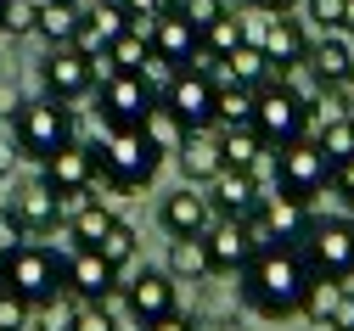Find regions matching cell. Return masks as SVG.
I'll use <instances>...</instances> for the list:
<instances>
[{"label": "cell", "instance_id": "obj_25", "mask_svg": "<svg viewBox=\"0 0 354 331\" xmlns=\"http://www.w3.org/2000/svg\"><path fill=\"white\" fill-rule=\"evenodd\" d=\"M102 57L113 62V73H147L152 68V23H129Z\"/></svg>", "mask_w": 354, "mask_h": 331}, {"label": "cell", "instance_id": "obj_39", "mask_svg": "<svg viewBox=\"0 0 354 331\" xmlns=\"http://www.w3.org/2000/svg\"><path fill=\"white\" fill-rule=\"evenodd\" d=\"M34 325V303L17 298L12 287H0V331H28Z\"/></svg>", "mask_w": 354, "mask_h": 331}, {"label": "cell", "instance_id": "obj_1", "mask_svg": "<svg viewBox=\"0 0 354 331\" xmlns=\"http://www.w3.org/2000/svg\"><path fill=\"white\" fill-rule=\"evenodd\" d=\"M309 281L315 275H309V264H304V247L270 242V247H253V258L236 269V292H242V303L259 320H292L304 309Z\"/></svg>", "mask_w": 354, "mask_h": 331}, {"label": "cell", "instance_id": "obj_35", "mask_svg": "<svg viewBox=\"0 0 354 331\" xmlns=\"http://www.w3.org/2000/svg\"><path fill=\"white\" fill-rule=\"evenodd\" d=\"M304 102H309V124L348 118V84H315V90H304Z\"/></svg>", "mask_w": 354, "mask_h": 331}, {"label": "cell", "instance_id": "obj_15", "mask_svg": "<svg viewBox=\"0 0 354 331\" xmlns=\"http://www.w3.org/2000/svg\"><path fill=\"white\" fill-rule=\"evenodd\" d=\"M39 84H46V96L57 102H84L96 96V68L84 51H73V45H51L46 62H39Z\"/></svg>", "mask_w": 354, "mask_h": 331}, {"label": "cell", "instance_id": "obj_43", "mask_svg": "<svg viewBox=\"0 0 354 331\" xmlns=\"http://www.w3.org/2000/svg\"><path fill=\"white\" fill-rule=\"evenodd\" d=\"M141 331H203V325H197V320H192L186 309H169V314H158V320H147Z\"/></svg>", "mask_w": 354, "mask_h": 331}, {"label": "cell", "instance_id": "obj_31", "mask_svg": "<svg viewBox=\"0 0 354 331\" xmlns=\"http://www.w3.org/2000/svg\"><path fill=\"white\" fill-rule=\"evenodd\" d=\"M79 12H84V6H62V0H46V6H39V23H34V34L46 39V45H73Z\"/></svg>", "mask_w": 354, "mask_h": 331}, {"label": "cell", "instance_id": "obj_22", "mask_svg": "<svg viewBox=\"0 0 354 331\" xmlns=\"http://www.w3.org/2000/svg\"><path fill=\"white\" fill-rule=\"evenodd\" d=\"M158 219H163L169 236H203V230L214 225V208H208V197L197 191V185H180V191H169V197H163Z\"/></svg>", "mask_w": 354, "mask_h": 331}, {"label": "cell", "instance_id": "obj_13", "mask_svg": "<svg viewBox=\"0 0 354 331\" xmlns=\"http://www.w3.org/2000/svg\"><path fill=\"white\" fill-rule=\"evenodd\" d=\"M242 225H248V236H253L259 247H270V242L298 247L304 236H309V202H298V197H287V191H270V197H259V208H253Z\"/></svg>", "mask_w": 354, "mask_h": 331}, {"label": "cell", "instance_id": "obj_32", "mask_svg": "<svg viewBox=\"0 0 354 331\" xmlns=\"http://www.w3.org/2000/svg\"><path fill=\"white\" fill-rule=\"evenodd\" d=\"M219 68H225V79H236V84H253V90H259L264 79H270V57H264L253 39H242V45H236V51H231L225 62H219Z\"/></svg>", "mask_w": 354, "mask_h": 331}, {"label": "cell", "instance_id": "obj_28", "mask_svg": "<svg viewBox=\"0 0 354 331\" xmlns=\"http://www.w3.org/2000/svg\"><path fill=\"white\" fill-rule=\"evenodd\" d=\"M169 275L174 281H208L214 275V258H208L203 236H174L169 242Z\"/></svg>", "mask_w": 354, "mask_h": 331}, {"label": "cell", "instance_id": "obj_21", "mask_svg": "<svg viewBox=\"0 0 354 331\" xmlns=\"http://www.w3.org/2000/svg\"><path fill=\"white\" fill-rule=\"evenodd\" d=\"M174 163H180L186 185H208L219 169H225V152H219V129H186L180 152H174Z\"/></svg>", "mask_w": 354, "mask_h": 331}, {"label": "cell", "instance_id": "obj_27", "mask_svg": "<svg viewBox=\"0 0 354 331\" xmlns=\"http://www.w3.org/2000/svg\"><path fill=\"white\" fill-rule=\"evenodd\" d=\"M236 124H253V84L219 79L214 84V129H236Z\"/></svg>", "mask_w": 354, "mask_h": 331}, {"label": "cell", "instance_id": "obj_50", "mask_svg": "<svg viewBox=\"0 0 354 331\" xmlns=\"http://www.w3.org/2000/svg\"><path fill=\"white\" fill-rule=\"evenodd\" d=\"M0 34H6V0H0Z\"/></svg>", "mask_w": 354, "mask_h": 331}, {"label": "cell", "instance_id": "obj_4", "mask_svg": "<svg viewBox=\"0 0 354 331\" xmlns=\"http://www.w3.org/2000/svg\"><path fill=\"white\" fill-rule=\"evenodd\" d=\"M253 129L270 140V146H287V140L309 135V102L304 90H292L281 73H270L253 90Z\"/></svg>", "mask_w": 354, "mask_h": 331}, {"label": "cell", "instance_id": "obj_17", "mask_svg": "<svg viewBox=\"0 0 354 331\" xmlns=\"http://www.w3.org/2000/svg\"><path fill=\"white\" fill-rule=\"evenodd\" d=\"M197 51H203V34L180 17V12H163V17H152V68H192L197 62Z\"/></svg>", "mask_w": 354, "mask_h": 331}, {"label": "cell", "instance_id": "obj_19", "mask_svg": "<svg viewBox=\"0 0 354 331\" xmlns=\"http://www.w3.org/2000/svg\"><path fill=\"white\" fill-rule=\"evenodd\" d=\"M203 242H208V258H214V275H236L248 258H253V236L242 219H225V214H214V225L203 230Z\"/></svg>", "mask_w": 354, "mask_h": 331}, {"label": "cell", "instance_id": "obj_48", "mask_svg": "<svg viewBox=\"0 0 354 331\" xmlns=\"http://www.w3.org/2000/svg\"><path fill=\"white\" fill-rule=\"evenodd\" d=\"M343 34H354V0H343Z\"/></svg>", "mask_w": 354, "mask_h": 331}, {"label": "cell", "instance_id": "obj_51", "mask_svg": "<svg viewBox=\"0 0 354 331\" xmlns=\"http://www.w3.org/2000/svg\"><path fill=\"white\" fill-rule=\"evenodd\" d=\"M326 331H354V325H326Z\"/></svg>", "mask_w": 354, "mask_h": 331}, {"label": "cell", "instance_id": "obj_29", "mask_svg": "<svg viewBox=\"0 0 354 331\" xmlns=\"http://www.w3.org/2000/svg\"><path fill=\"white\" fill-rule=\"evenodd\" d=\"M107 225H113V208L91 197L84 208H73V214H68V225H62V230L73 236V247H96L102 236H107Z\"/></svg>", "mask_w": 354, "mask_h": 331}, {"label": "cell", "instance_id": "obj_2", "mask_svg": "<svg viewBox=\"0 0 354 331\" xmlns=\"http://www.w3.org/2000/svg\"><path fill=\"white\" fill-rule=\"evenodd\" d=\"M158 163H163V152L147 140V129H107L96 140V185H107L118 197L147 191Z\"/></svg>", "mask_w": 354, "mask_h": 331}, {"label": "cell", "instance_id": "obj_14", "mask_svg": "<svg viewBox=\"0 0 354 331\" xmlns=\"http://www.w3.org/2000/svg\"><path fill=\"white\" fill-rule=\"evenodd\" d=\"M118 287H124V269H113L96 247L62 253V292H73L79 303H107Z\"/></svg>", "mask_w": 354, "mask_h": 331}, {"label": "cell", "instance_id": "obj_52", "mask_svg": "<svg viewBox=\"0 0 354 331\" xmlns=\"http://www.w3.org/2000/svg\"><path fill=\"white\" fill-rule=\"evenodd\" d=\"M62 6H84V0H62Z\"/></svg>", "mask_w": 354, "mask_h": 331}, {"label": "cell", "instance_id": "obj_49", "mask_svg": "<svg viewBox=\"0 0 354 331\" xmlns=\"http://www.w3.org/2000/svg\"><path fill=\"white\" fill-rule=\"evenodd\" d=\"M6 253H12V242H0V269H6Z\"/></svg>", "mask_w": 354, "mask_h": 331}, {"label": "cell", "instance_id": "obj_11", "mask_svg": "<svg viewBox=\"0 0 354 331\" xmlns=\"http://www.w3.org/2000/svg\"><path fill=\"white\" fill-rule=\"evenodd\" d=\"M242 28H248V39L259 45L264 57H270V73H292V68H304V57H309V34H304V23L292 17V12H264V17H242Z\"/></svg>", "mask_w": 354, "mask_h": 331}, {"label": "cell", "instance_id": "obj_53", "mask_svg": "<svg viewBox=\"0 0 354 331\" xmlns=\"http://www.w3.org/2000/svg\"><path fill=\"white\" fill-rule=\"evenodd\" d=\"M348 292H354V287H348Z\"/></svg>", "mask_w": 354, "mask_h": 331}, {"label": "cell", "instance_id": "obj_44", "mask_svg": "<svg viewBox=\"0 0 354 331\" xmlns=\"http://www.w3.org/2000/svg\"><path fill=\"white\" fill-rule=\"evenodd\" d=\"M118 6L129 12V23H152V17L169 12V0H118Z\"/></svg>", "mask_w": 354, "mask_h": 331}, {"label": "cell", "instance_id": "obj_23", "mask_svg": "<svg viewBox=\"0 0 354 331\" xmlns=\"http://www.w3.org/2000/svg\"><path fill=\"white\" fill-rule=\"evenodd\" d=\"M304 68L315 73V84H354V45L343 34H321V39H309Z\"/></svg>", "mask_w": 354, "mask_h": 331}, {"label": "cell", "instance_id": "obj_6", "mask_svg": "<svg viewBox=\"0 0 354 331\" xmlns=\"http://www.w3.org/2000/svg\"><path fill=\"white\" fill-rule=\"evenodd\" d=\"M39 169H46L39 180L57 191L62 219H68L73 208H84V202H91V191H96V140H68V146H57Z\"/></svg>", "mask_w": 354, "mask_h": 331}, {"label": "cell", "instance_id": "obj_16", "mask_svg": "<svg viewBox=\"0 0 354 331\" xmlns=\"http://www.w3.org/2000/svg\"><path fill=\"white\" fill-rule=\"evenodd\" d=\"M118 292H124V309L136 314V325H147V320H158L169 309H180V287H174L169 269H136Z\"/></svg>", "mask_w": 354, "mask_h": 331}, {"label": "cell", "instance_id": "obj_47", "mask_svg": "<svg viewBox=\"0 0 354 331\" xmlns=\"http://www.w3.org/2000/svg\"><path fill=\"white\" fill-rule=\"evenodd\" d=\"M259 12H292V6H304V0H253Z\"/></svg>", "mask_w": 354, "mask_h": 331}, {"label": "cell", "instance_id": "obj_3", "mask_svg": "<svg viewBox=\"0 0 354 331\" xmlns=\"http://www.w3.org/2000/svg\"><path fill=\"white\" fill-rule=\"evenodd\" d=\"M73 140V113L68 102L57 96H28L12 107V146L17 158H34V163H46L57 146H68Z\"/></svg>", "mask_w": 354, "mask_h": 331}, {"label": "cell", "instance_id": "obj_33", "mask_svg": "<svg viewBox=\"0 0 354 331\" xmlns=\"http://www.w3.org/2000/svg\"><path fill=\"white\" fill-rule=\"evenodd\" d=\"M141 129H147V140H152V146H158L163 158H174V152H180V140H186V124L174 118V113H169L163 102H158V107L147 113V124H141Z\"/></svg>", "mask_w": 354, "mask_h": 331}, {"label": "cell", "instance_id": "obj_41", "mask_svg": "<svg viewBox=\"0 0 354 331\" xmlns=\"http://www.w3.org/2000/svg\"><path fill=\"white\" fill-rule=\"evenodd\" d=\"M73 331H113V314H107V303H79V320H73Z\"/></svg>", "mask_w": 354, "mask_h": 331}, {"label": "cell", "instance_id": "obj_40", "mask_svg": "<svg viewBox=\"0 0 354 331\" xmlns=\"http://www.w3.org/2000/svg\"><path fill=\"white\" fill-rule=\"evenodd\" d=\"M304 17L321 34H343V0H304Z\"/></svg>", "mask_w": 354, "mask_h": 331}, {"label": "cell", "instance_id": "obj_5", "mask_svg": "<svg viewBox=\"0 0 354 331\" xmlns=\"http://www.w3.org/2000/svg\"><path fill=\"white\" fill-rule=\"evenodd\" d=\"M0 287H12L28 303H46L62 292V253H51L46 242H12L6 269H0Z\"/></svg>", "mask_w": 354, "mask_h": 331}, {"label": "cell", "instance_id": "obj_10", "mask_svg": "<svg viewBox=\"0 0 354 331\" xmlns=\"http://www.w3.org/2000/svg\"><path fill=\"white\" fill-rule=\"evenodd\" d=\"M0 219H6V230L17 236V242H46L51 230H62V202L46 180H34V185H17V191L6 197V208H0Z\"/></svg>", "mask_w": 354, "mask_h": 331}, {"label": "cell", "instance_id": "obj_26", "mask_svg": "<svg viewBox=\"0 0 354 331\" xmlns=\"http://www.w3.org/2000/svg\"><path fill=\"white\" fill-rule=\"evenodd\" d=\"M248 39V28H242V17L236 12H225V17H219V23H208L203 28V51H197V68H219V62H225L231 51H236V45Z\"/></svg>", "mask_w": 354, "mask_h": 331}, {"label": "cell", "instance_id": "obj_38", "mask_svg": "<svg viewBox=\"0 0 354 331\" xmlns=\"http://www.w3.org/2000/svg\"><path fill=\"white\" fill-rule=\"evenodd\" d=\"M169 12H180V17H186L197 34H203L208 23H219V17H225L231 6H225V0H169Z\"/></svg>", "mask_w": 354, "mask_h": 331}, {"label": "cell", "instance_id": "obj_30", "mask_svg": "<svg viewBox=\"0 0 354 331\" xmlns=\"http://www.w3.org/2000/svg\"><path fill=\"white\" fill-rule=\"evenodd\" d=\"M343 292H348V281H326V275H315V281H309V292H304V309H298V314L315 320V325H332Z\"/></svg>", "mask_w": 354, "mask_h": 331}, {"label": "cell", "instance_id": "obj_42", "mask_svg": "<svg viewBox=\"0 0 354 331\" xmlns=\"http://www.w3.org/2000/svg\"><path fill=\"white\" fill-rule=\"evenodd\" d=\"M332 191L343 197V208H354V158H343V163H332Z\"/></svg>", "mask_w": 354, "mask_h": 331}, {"label": "cell", "instance_id": "obj_18", "mask_svg": "<svg viewBox=\"0 0 354 331\" xmlns=\"http://www.w3.org/2000/svg\"><path fill=\"white\" fill-rule=\"evenodd\" d=\"M203 197H208V208L214 214H225V219H248L253 208H259V174H248V169H219L208 185H203Z\"/></svg>", "mask_w": 354, "mask_h": 331}, {"label": "cell", "instance_id": "obj_12", "mask_svg": "<svg viewBox=\"0 0 354 331\" xmlns=\"http://www.w3.org/2000/svg\"><path fill=\"white\" fill-rule=\"evenodd\" d=\"M214 84H219V79L192 62V68H174V73H169V84L158 90V102L180 118L186 129H214Z\"/></svg>", "mask_w": 354, "mask_h": 331}, {"label": "cell", "instance_id": "obj_20", "mask_svg": "<svg viewBox=\"0 0 354 331\" xmlns=\"http://www.w3.org/2000/svg\"><path fill=\"white\" fill-rule=\"evenodd\" d=\"M124 28H129V12L118 6V0H96V6H84V12H79L73 51H84V57H102L107 45L124 34Z\"/></svg>", "mask_w": 354, "mask_h": 331}, {"label": "cell", "instance_id": "obj_45", "mask_svg": "<svg viewBox=\"0 0 354 331\" xmlns=\"http://www.w3.org/2000/svg\"><path fill=\"white\" fill-rule=\"evenodd\" d=\"M332 325H354V292H343V303H337V314H332ZM326 331V325H321Z\"/></svg>", "mask_w": 354, "mask_h": 331}, {"label": "cell", "instance_id": "obj_34", "mask_svg": "<svg viewBox=\"0 0 354 331\" xmlns=\"http://www.w3.org/2000/svg\"><path fill=\"white\" fill-rule=\"evenodd\" d=\"M315 146L326 152V163H343V158H354V113L348 118H332V124H315Z\"/></svg>", "mask_w": 354, "mask_h": 331}, {"label": "cell", "instance_id": "obj_46", "mask_svg": "<svg viewBox=\"0 0 354 331\" xmlns=\"http://www.w3.org/2000/svg\"><path fill=\"white\" fill-rule=\"evenodd\" d=\"M12 163H17V146H12V140H0V180L12 174Z\"/></svg>", "mask_w": 354, "mask_h": 331}, {"label": "cell", "instance_id": "obj_37", "mask_svg": "<svg viewBox=\"0 0 354 331\" xmlns=\"http://www.w3.org/2000/svg\"><path fill=\"white\" fill-rule=\"evenodd\" d=\"M96 253H102L113 269H129V258H136V230H129L124 219H113V225H107V236L96 242Z\"/></svg>", "mask_w": 354, "mask_h": 331}, {"label": "cell", "instance_id": "obj_8", "mask_svg": "<svg viewBox=\"0 0 354 331\" xmlns=\"http://www.w3.org/2000/svg\"><path fill=\"white\" fill-rule=\"evenodd\" d=\"M152 107H158V84H152L147 73H113V79L96 84L102 129H141Z\"/></svg>", "mask_w": 354, "mask_h": 331}, {"label": "cell", "instance_id": "obj_9", "mask_svg": "<svg viewBox=\"0 0 354 331\" xmlns=\"http://www.w3.org/2000/svg\"><path fill=\"white\" fill-rule=\"evenodd\" d=\"M326 180H332V163H326V152H321L309 135L276 146V191H287V197H298V202H315V197L326 191Z\"/></svg>", "mask_w": 354, "mask_h": 331}, {"label": "cell", "instance_id": "obj_36", "mask_svg": "<svg viewBox=\"0 0 354 331\" xmlns=\"http://www.w3.org/2000/svg\"><path fill=\"white\" fill-rule=\"evenodd\" d=\"M73 320H79V298L73 292H57L46 303H34V325L28 331H73Z\"/></svg>", "mask_w": 354, "mask_h": 331}, {"label": "cell", "instance_id": "obj_24", "mask_svg": "<svg viewBox=\"0 0 354 331\" xmlns=\"http://www.w3.org/2000/svg\"><path fill=\"white\" fill-rule=\"evenodd\" d=\"M219 152H225V169H248V174H259L264 158H276V146H270V140H264L253 124L219 129Z\"/></svg>", "mask_w": 354, "mask_h": 331}, {"label": "cell", "instance_id": "obj_7", "mask_svg": "<svg viewBox=\"0 0 354 331\" xmlns=\"http://www.w3.org/2000/svg\"><path fill=\"white\" fill-rule=\"evenodd\" d=\"M304 264L309 275H326V281H354V219L337 214V219H309V236H304Z\"/></svg>", "mask_w": 354, "mask_h": 331}]
</instances>
